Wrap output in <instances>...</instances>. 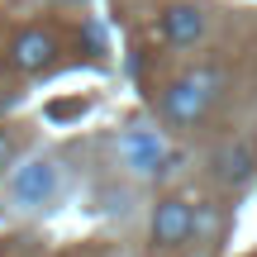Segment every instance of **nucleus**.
Here are the masks:
<instances>
[{
	"label": "nucleus",
	"instance_id": "1",
	"mask_svg": "<svg viewBox=\"0 0 257 257\" xmlns=\"http://www.w3.org/2000/svg\"><path fill=\"white\" fill-rule=\"evenodd\" d=\"M219 86H224V76L210 72V67L176 76V81L162 91V114H167L172 124H200L205 114H210V105H214V95H219Z\"/></svg>",
	"mask_w": 257,
	"mask_h": 257
},
{
	"label": "nucleus",
	"instance_id": "2",
	"mask_svg": "<svg viewBox=\"0 0 257 257\" xmlns=\"http://www.w3.org/2000/svg\"><path fill=\"white\" fill-rule=\"evenodd\" d=\"M10 195H15L19 210H43L57 195V162L53 157H34L10 176Z\"/></svg>",
	"mask_w": 257,
	"mask_h": 257
},
{
	"label": "nucleus",
	"instance_id": "3",
	"mask_svg": "<svg viewBox=\"0 0 257 257\" xmlns=\"http://www.w3.org/2000/svg\"><path fill=\"white\" fill-rule=\"evenodd\" d=\"M167 138L157 134V128H128L119 138V162L128 167L134 176H148V172H162L167 167Z\"/></svg>",
	"mask_w": 257,
	"mask_h": 257
},
{
	"label": "nucleus",
	"instance_id": "4",
	"mask_svg": "<svg viewBox=\"0 0 257 257\" xmlns=\"http://www.w3.org/2000/svg\"><path fill=\"white\" fill-rule=\"evenodd\" d=\"M195 229V210L186 200H162L153 210V243L157 248H181Z\"/></svg>",
	"mask_w": 257,
	"mask_h": 257
},
{
	"label": "nucleus",
	"instance_id": "5",
	"mask_svg": "<svg viewBox=\"0 0 257 257\" xmlns=\"http://www.w3.org/2000/svg\"><path fill=\"white\" fill-rule=\"evenodd\" d=\"M53 53H57V43L43 29H19L15 43H10V62H15L19 72H43V67L53 62Z\"/></svg>",
	"mask_w": 257,
	"mask_h": 257
},
{
	"label": "nucleus",
	"instance_id": "6",
	"mask_svg": "<svg viewBox=\"0 0 257 257\" xmlns=\"http://www.w3.org/2000/svg\"><path fill=\"white\" fill-rule=\"evenodd\" d=\"M157 29H162L167 43L186 48V43H195V38L205 34V15H200L195 5H167V10H162V19H157Z\"/></svg>",
	"mask_w": 257,
	"mask_h": 257
},
{
	"label": "nucleus",
	"instance_id": "7",
	"mask_svg": "<svg viewBox=\"0 0 257 257\" xmlns=\"http://www.w3.org/2000/svg\"><path fill=\"white\" fill-rule=\"evenodd\" d=\"M252 153H248V143H229V148H219V157H214V172H219V181H229V186H243L252 176Z\"/></svg>",
	"mask_w": 257,
	"mask_h": 257
},
{
	"label": "nucleus",
	"instance_id": "8",
	"mask_svg": "<svg viewBox=\"0 0 257 257\" xmlns=\"http://www.w3.org/2000/svg\"><path fill=\"white\" fill-rule=\"evenodd\" d=\"M10 157H15V138L0 128V172H5V162H10Z\"/></svg>",
	"mask_w": 257,
	"mask_h": 257
}]
</instances>
